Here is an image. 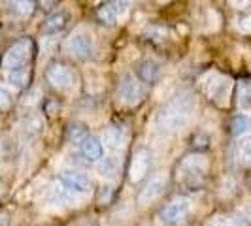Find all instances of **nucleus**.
Returning <instances> with one entry per match:
<instances>
[{"mask_svg":"<svg viewBox=\"0 0 251 226\" xmlns=\"http://www.w3.org/2000/svg\"><path fill=\"white\" fill-rule=\"evenodd\" d=\"M146 94V89L144 83H140L138 77L126 74L119 79V85H117V100L121 102L126 108H132V106H138L142 98Z\"/></svg>","mask_w":251,"mask_h":226,"instance_id":"20e7f679","label":"nucleus"},{"mask_svg":"<svg viewBox=\"0 0 251 226\" xmlns=\"http://www.w3.org/2000/svg\"><path fill=\"white\" fill-rule=\"evenodd\" d=\"M136 74H138L140 81H144V83H155L159 74H161V68H159V64L155 63L153 59H144L136 66Z\"/></svg>","mask_w":251,"mask_h":226,"instance_id":"dca6fc26","label":"nucleus"},{"mask_svg":"<svg viewBox=\"0 0 251 226\" xmlns=\"http://www.w3.org/2000/svg\"><path fill=\"white\" fill-rule=\"evenodd\" d=\"M100 141L106 149L119 151L121 147H123V143H125V130L117 125L108 126V128L104 130V134H102Z\"/></svg>","mask_w":251,"mask_h":226,"instance_id":"4468645a","label":"nucleus"},{"mask_svg":"<svg viewBox=\"0 0 251 226\" xmlns=\"http://www.w3.org/2000/svg\"><path fill=\"white\" fill-rule=\"evenodd\" d=\"M168 185V174L166 172H159L150 179V183L142 188L138 196V202L142 205H148L151 202H155L157 198H161L164 192V188Z\"/></svg>","mask_w":251,"mask_h":226,"instance_id":"1a4fd4ad","label":"nucleus"},{"mask_svg":"<svg viewBox=\"0 0 251 226\" xmlns=\"http://www.w3.org/2000/svg\"><path fill=\"white\" fill-rule=\"evenodd\" d=\"M59 179H61V185L75 196H83L91 190V181L87 179V176H83L75 170H63Z\"/></svg>","mask_w":251,"mask_h":226,"instance_id":"9d476101","label":"nucleus"},{"mask_svg":"<svg viewBox=\"0 0 251 226\" xmlns=\"http://www.w3.org/2000/svg\"><path fill=\"white\" fill-rule=\"evenodd\" d=\"M12 106V92L8 90V87L0 85V110H8Z\"/></svg>","mask_w":251,"mask_h":226,"instance_id":"4be33fe9","label":"nucleus"},{"mask_svg":"<svg viewBox=\"0 0 251 226\" xmlns=\"http://www.w3.org/2000/svg\"><path fill=\"white\" fill-rule=\"evenodd\" d=\"M191 211V200L189 198H176L168 205H164L159 213V221L163 226H179Z\"/></svg>","mask_w":251,"mask_h":226,"instance_id":"423d86ee","label":"nucleus"},{"mask_svg":"<svg viewBox=\"0 0 251 226\" xmlns=\"http://www.w3.org/2000/svg\"><path fill=\"white\" fill-rule=\"evenodd\" d=\"M15 2H17V0H0V4H2L4 8H13Z\"/></svg>","mask_w":251,"mask_h":226,"instance_id":"c756f323","label":"nucleus"},{"mask_svg":"<svg viewBox=\"0 0 251 226\" xmlns=\"http://www.w3.org/2000/svg\"><path fill=\"white\" fill-rule=\"evenodd\" d=\"M161 2H163V0H161Z\"/></svg>","mask_w":251,"mask_h":226,"instance_id":"473e14b6","label":"nucleus"},{"mask_svg":"<svg viewBox=\"0 0 251 226\" xmlns=\"http://www.w3.org/2000/svg\"><path fill=\"white\" fill-rule=\"evenodd\" d=\"M85 136H87V134H85V130H83L81 126L74 125V126H70V128H68V138L74 139V141H77V143L85 138Z\"/></svg>","mask_w":251,"mask_h":226,"instance_id":"b1692460","label":"nucleus"},{"mask_svg":"<svg viewBox=\"0 0 251 226\" xmlns=\"http://www.w3.org/2000/svg\"><path fill=\"white\" fill-rule=\"evenodd\" d=\"M246 217H248V219H246V223H250V225H251V207L246 211Z\"/></svg>","mask_w":251,"mask_h":226,"instance_id":"2f4dec72","label":"nucleus"},{"mask_svg":"<svg viewBox=\"0 0 251 226\" xmlns=\"http://www.w3.org/2000/svg\"><path fill=\"white\" fill-rule=\"evenodd\" d=\"M206 226H232L228 221H225V219H221V217H217V219H212L210 223Z\"/></svg>","mask_w":251,"mask_h":226,"instance_id":"cd10ccee","label":"nucleus"},{"mask_svg":"<svg viewBox=\"0 0 251 226\" xmlns=\"http://www.w3.org/2000/svg\"><path fill=\"white\" fill-rule=\"evenodd\" d=\"M240 155H242V160L251 166V138L246 139V141L242 143V147H240Z\"/></svg>","mask_w":251,"mask_h":226,"instance_id":"393cba45","label":"nucleus"},{"mask_svg":"<svg viewBox=\"0 0 251 226\" xmlns=\"http://www.w3.org/2000/svg\"><path fill=\"white\" fill-rule=\"evenodd\" d=\"M13 12L19 17H28L34 12V2L32 0H17L15 6H13Z\"/></svg>","mask_w":251,"mask_h":226,"instance_id":"aec40b11","label":"nucleus"},{"mask_svg":"<svg viewBox=\"0 0 251 226\" xmlns=\"http://www.w3.org/2000/svg\"><path fill=\"white\" fill-rule=\"evenodd\" d=\"M236 26H238L240 32H244V34H251V13L250 15H246V17H242Z\"/></svg>","mask_w":251,"mask_h":226,"instance_id":"a878e982","label":"nucleus"},{"mask_svg":"<svg viewBox=\"0 0 251 226\" xmlns=\"http://www.w3.org/2000/svg\"><path fill=\"white\" fill-rule=\"evenodd\" d=\"M238 102L242 108H250L251 106V81H242L240 83Z\"/></svg>","mask_w":251,"mask_h":226,"instance_id":"412c9836","label":"nucleus"},{"mask_svg":"<svg viewBox=\"0 0 251 226\" xmlns=\"http://www.w3.org/2000/svg\"><path fill=\"white\" fill-rule=\"evenodd\" d=\"M206 170H208V158L204 155L201 153L187 155L177 164V181H181L187 187H197L204 179Z\"/></svg>","mask_w":251,"mask_h":226,"instance_id":"f03ea898","label":"nucleus"},{"mask_svg":"<svg viewBox=\"0 0 251 226\" xmlns=\"http://www.w3.org/2000/svg\"><path fill=\"white\" fill-rule=\"evenodd\" d=\"M202 89L208 94V98H212L217 106L223 108L228 104V98H230L232 81H230V77L219 74V72H210L202 79Z\"/></svg>","mask_w":251,"mask_h":226,"instance_id":"7ed1b4c3","label":"nucleus"},{"mask_svg":"<svg viewBox=\"0 0 251 226\" xmlns=\"http://www.w3.org/2000/svg\"><path fill=\"white\" fill-rule=\"evenodd\" d=\"M195 108H197V104H195L193 94L189 90H183V92L176 94L174 98H170L157 112L155 125H157V128H161L163 132H166V134L179 132V130H183L191 123Z\"/></svg>","mask_w":251,"mask_h":226,"instance_id":"f257e3e1","label":"nucleus"},{"mask_svg":"<svg viewBox=\"0 0 251 226\" xmlns=\"http://www.w3.org/2000/svg\"><path fill=\"white\" fill-rule=\"evenodd\" d=\"M251 128V119L248 115H244V113H238V115H234L232 117V121H230V132H232V136H244V134H248Z\"/></svg>","mask_w":251,"mask_h":226,"instance_id":"f3484780","label":"nucleus"},{"mask_svg":"<svg viewBox=\"0 0 251 226\" xmlns=\"http://www.w3.org/2000/svg\"><path fill=\"white\" fill-rule=\"evenodd\" d=\"M146 34L151 38V40H164L166 38V28H163V26H150L148 30H146Z\"/></svg>","mask_w":251,"mask_h":226,"instance_id":"5701e85b","label":"nucleus"},{"mask_svg":"<svg viewBox=\"0 0 251 226\" xmlns=\"http://www.w3.org/2000/svg\"><path fill=\"white\" fill-rule=\"evenodd\" d=\"M119 170V160L115 157H104L99 160V172L102 177H113Z\"/></svg>","mask_w":251,"mask_h":226,"instance_id":"6ab92c4d","label":"nucleus"},{"mask_svg":"<svg viewBox=\"0 0 251 226\" xmlns=\"http://www.w3.org/2000/svg\"><path fill=\"white\" fill-rule=\"evenodd\" d=\"M93 47H95L93 38H91L89 32H83V30H77V32H74L72 36L66 40V51L72 57H75V59H87V57H91Z\"/></svg>","mask_w":251,"mask_h":226,"instance_id":"6e6552de","label":"nucleus"},{"mask_svg":"<svg viewBox=\"0 0 251 226\" xmlns=\"http://www.w3.org/2000/svg\"><path fill=\"white\" fill-rule=\"evenodd\" d=\"M0 226H8V215L0 211Z\"/></svg>","mask_w":251,"mask_h":226,"instance_id":"7c9ffc66","label":"nucleus"},{"mask_svg":"<svg viewBox=\"0 0 251 226\" xmlns=\"http://www.w3.org/2000/svg\"><path fill=\"white\" fill-rule=\"evenodd\" d=\"M55 2H57V0H42V6H44L46 10H50V8L55 6Z\"/></svg>","mask_w":251,"mask_h":226,"instance_id":"c85d7f7f","label":"nucleus"},{"mask_svg":"<svg viewBox=\"0 0 251 226\" xmlns=\"http://www.w3.org/2000/svg\"><path fill=\"white\" fill-rule=\"evenodd\" d=\"M226 2H228L230 8H234V10H244V8L250 6L251 0H226Z\"/></svg>","mask_w":251,"mask_h":226,"instance_id":"bb28decb","label":"nucleus"},{"mask_svg":"<svg viewBox=\"0 0 251 226\" xmlns=\"http://www.w3.org/2000/svg\"><path fill=\"white\" fill-rule=\"evenodd\" d=\"M48 81H50L53 87L57 90H63V92H68L75 87V75L74 72L64 66V64H53L48 68Z\"/></svg>","mask_w":251,"mask_h":226,"instance_id":"0eeeda50","label":"nucleus"},{"mask_svg":"<svg viewBox=\"0 0 251 226\" xmlns=\"http://www.w3.org/2000/svg\"><path fill=\"white\" fill-rule=\"evenodd\" d=\"M150 164H151L150 151L140 149L138 153L134 155L132 162H130V170H128L130 181H132V183H138V181H142V179L146 177V174H148V170H150Z\"/></svg>","mask_w":251,"mask_h":226,"instance_id":"f8f14e48","label":"nucleus"},{"mask_svg":"<svg viewBox=\"0 0 251 226\" xmlns=\"http://www.w3.org/2000/svg\"><path fill=\"white\" fill-rule=\"evenodd\" d=\"M68 19H70V15H68V12H57L53 13V15H50L48 19H46V23L42 25V32L44 34H59V32H63L64 28H66V25H68Z\"/></svg>","mask_w":251,"mask_h":226,"instance_id":"2eb2a0df","label":"nucleus"},{"mask_svg":"<svg viewBox=\"0 0 251 226\" xmlns=\"http://www.w3.org/2000/svg\"><path fill=\"white\" fill-rule=\"evenodd\" d=\"M126 13V0H106L99 8V19L106 25H113L119 17H123Z\"/></svg>","mask_w":251,"mask_h":226,"instance_id":"9b49d317","label":"nucleus"},{"mask_svg":"<svg viewBox=\"0 0 251 226\" xmlns=\"http://www.w3.org/2000/svg\"><path fill=\"white\" fill-rule=\"evenodd\" d=\"M28 53H30V40H26V38L17 40L13 45H10L4 53V57H2V63H0V68L4 70V74L10 72V70L25 66Z\"/></svg>","mask_w":251,"mask_h":226,"instance_id":"39448f33","label":"nucleus"},{"mask_svg":"<svg viewBox=\"0 0 251 226\" xmlns=\"http://www.w3.org/2000/svg\"><path fill=\"white\" fill-rule=\"evenodd\" d=\"M79 153L81 157L87 160V162H97L102 158V153H104V147H102V141L95 136H85L79 143Z\"/></svg>","mask_w":251,"mask_h":226,"instance_id":"ddd939ff","label":"nucleus"},{"mask_svg":"<svg viewBox=\"0 0 251 226\" xmlns=\"http://www.w3.org/2000/svg\"><path fill=\"white\" fill-rule=\"evenodd\" d=\"M6 81L15 89H23L28 81V70L26 66H21V68H15V70H10L6 72Z\"/></svg>","mask_w":251,"mask_h":226,"instance_id":"a211bd4d","label":"nucleus"}]
</instances>
